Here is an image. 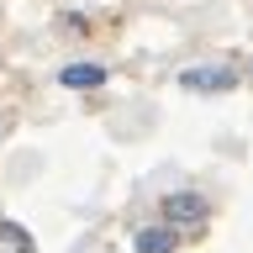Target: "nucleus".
Wrapping results in <instances>:
<instances>
[{"mask_svg":"<svg viewBox=\"0 0 253 253\" xmlns=\"http://www.w3.org/2000/svg\"><path fill=\"white\" fill-rule=\"evenodd\" d=\"M132 243H137V253H174L179 248V232L174 227H142Z\"/></svg>","mask_w":253,"mask_h":253,"instance_id":"obj_4","label":"nucleus"},{"mask_svg":"<svg viewBox=\"0 0 253 253\" xmlns=\"http://www.w3.org/2000/svg\"><path fill=\"white\" fill-rule=\"evenodd\" d=\"M0 237H5V243H11L16 253H37V248H32V237L21 232V227H16V221H0Z\"/></svg>","mask_w":253,"mask_h":253,"instance_id":"obj_5","label":"nucleus"},{"mask_svg":"<svg viewBox=\"0 0 253 253\" xmlns=\"http://www.w3.org/2000/svg\"><path fill=\"white\" fill-rule=\"evenodd\" d=\"M164 216L174 221V232H179V227H201L206 221V201L201 195H169V201H164Z\"/></svg>","mask_w":253,"mask_h":253,"instance_id":"obj_2","label":"nucleus"},{"mask_svg":"<svg viewBox=\"0 0 253 253\" xmlns=\"http://www.w3.org/2000/svg\"><path fill=\"white\" fill-rule=\"evenodd\" d=\"M58 84L63 90H100L106 84V63H63Z\"/></svg>","mask_w":253,"mask_h":253,"instance_id":"obj_3","label":"nucleus"},{"mask_svg":"<svg viewBox=\"0 0 253 253\" xmlns=\"http://www.w3.org/2000/svg\"><path fill=\"white\" fill-rule=\"evenodd\" d=\"M179 90H195V95H227V90H237V74L227 69V63H195V69H185V74H179Z\"/></svg>","mask_w":253,"mask_h":253,"instance_id":"obj_1","label":"nucleus"}]
</instances>
